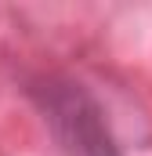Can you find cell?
I'll list each match as a JSON object with an SVG mask.
<instances>
[{
	"mask_svg": "<svg viewBox=\"0 0 152 156\" xmlns=\"http://www.w3.org/2000/svg\"><path fill=\"white\" fill-rule=\"evenodd\" d=\"M47 109H51V123L69 156H116L112 138L98 116V109L91 105V98H83L80 91H54Z\"/></svg>",
	"mask_w": 152,
	"mask_h": 156,
	"instance_id": "cell-1",
	"label": "cell"
}]
</instances>
